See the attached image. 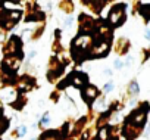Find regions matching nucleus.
Segmentation results:
<instances>
[{"label": "nucleus", "mask_w": 150, "mask_h": 140, "mask_svg": "<svg viewBox=\"0 0 150 140\" xmlns=\"http://www.w3.org/2000/svg\"><path fill=\"white\" fill-rule=\"evenodd\" d=\"M49 119H50V118H49V115H46V117L43 118V121H41V122H43V124H46V122H49Z\"/></svg>", "instance_id": "9b49d317"}, {"label": "nucleus", "mask_w": 150, "mask_h": 140, "mask_svg": "<svg viewBox=\"0 0 150 140\" xmlns=\"http://www.w3.org/2000/svg\"><path fill=\"white\" fill-rule=\"evenodd\" d=\"M103 89H105V93H110V92L113 90V83H112V81H109V83H106Z\"/></svg>", "instance_id": "423d86ee"}, {"label": "nucleus", "mask_w": 150, "mask_h": 140, "mask_svg": "<svg viewBox=\"0 0 150 140\" xmlns=\"http://www.w3.org/2000/svg\"><path fill=\"white\" fill-rule=\"evenodd\" d=\"M86 81H87V78H86L84 74H75V75L71 78V83H72L74 86H77V87H81L83 84H86Z\"/></svg>", "instance_id": "7ed1b4c3"}, {"label": "nucleus", "mask_w": 150, "mask_h": 140, "mask_svg": "<svg viewBox=\"0 0 150 140\" xmlns=\"http://www.w3.org/2000/svg\"><path fill=\"white\" fill-rule=\"evenodd\" d=\"M99 137H100V140H106V139H108V130H106V128H102Z\"/></svg>", "instance_id": "0eeeda50"}, {"label": "nucleus", "mask_w": 150, "mask_h": 140, "mask_svg": "<svg viewBox=\"0 0 150 140\" xmlns=\"http://www.w3.org/2000/svg\"><path fill=\"white\" fill-rule=\"evenodd\" d=\"M96 96H97V89H96L94 86H87V87L84 89V99H86L87 102L94 100Z\"/></svg>", "instance_id": "f03ea898"}, {"label": "nucleus", "mask_w": 150, "mask_h": 140, "mask_svg": "<svg viewBox=\"0 0 150 140\" xmlns=\"http://www.w3.org/2000/svg\"><path fill=\"white\" fill-rule=\"evenodd\" d=\"M65 24H66V25H71V24H72V18H68Z\"/></svg>", "instance_id": "f8f14e48"}, {"label": "nucleus", "mask_w": 150, "mask_h": 140, "mask_svg": "<svg viewBox=\"0 0 150 140\" xmlns=\"http://www.w3.org/2000/svg\"><path fill=\"white\" fill-rule=\"evenodd\" d=\"M144 37H146V38H147V40L150 41V30H147V31L144 33Z\"/></svg>", "instance_id": "9d476101"}, {"label": "nucleus", "mask_w": 150, "mask_h": 140, "mask_svg": "<svg viewBox=\"0 0 150 140\" xmlns=\"http://www.w3.org/2000/svg\"><path fill=\"white\" fill-rule=\"evenodd\" d=\"M122 66H124V62L119 60V59H116V60H115V68H116V69H121Z\"/></svg>", "instance_id": "6e6552de"}, {"label": "nucleus", "mask_w": 150, "mask_h": 140, "mask_svg": "<svg viewBox=\"0 0 150 140\" xmlns=\"http://www.w3.org/2000/svg\"><path fill=\"white\" fill-rule=\"evenodd\" d=\"M128 92H129V95H131V96H137V95H138L140 87H138V83H137L135 80L129 83V86H128Z\"/></svg>", "instance_id": "20e7f679"}, {"label": "nucleus", "mask_w": 150, "mask_h": 140, "mask_svg": "<svg viewBox=\"0 0 150 140\" xmlns=\"http://www.w3.org/2000/svg\"><path fill=\"white\" fill-rule=\"evenodd\" d=\"M140 14L146 21H150V5H143L140 8Z\"/></svg>", "instance_id": "39448f33"}, {"label": "nucleus", "mask_w": 150, "mask_h": 140, "mask_svg": "<svg viewBox=\"0 0 150 140\" xmlns=\"http://www.w3.org/2000/svg\"><path fill=\"white\" fill-rule=\"evenodd\" d=\"M18 133H19V136H24V134L27 133V128H25V127H19V130H18Z\"/></svg>", "instance_id": "1a4fd4ad"}, {"label": "nucleus", "mask_w": 150, "mask_h": 140, "mask_svg": "<svg viewBox=\"0 0 150 140\" xmlns=\"http://www.w3.org/2000/svg\"><path fill=\"white\" fill-rule=\"evenodd\" d=\"M125 21V5L113 6L109 14V22L113 25H121Z\"/></svg>", "instance_id": "f257e3e1"}]
</instances>
